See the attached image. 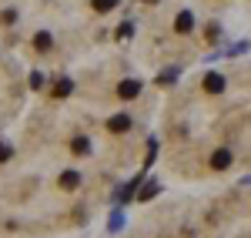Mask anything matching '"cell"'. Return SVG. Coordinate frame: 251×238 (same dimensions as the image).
Masks as SVG:
<instances>
[{
  "mask_svg": "<svg viewBox=\"0 0 251 238\" xmlns=\"http://www.w3.org/2000/svg\"><path fill=\"white\" fill-rule=\"evenodd\" d=\"M137 94H141V80L124 78L121 84H117V98H121V101H134Z\"/></svg>",
  "mask_w": 251,
  "mask_h": 238,
  "instance_id": "obj_1",
  "label": "cell"
},
{
  "mask_svg": "<svg viewBox=\"0 0 251 238\" xmlns=\"http://www.w3.org/2000/svg\"><path fill=\"white\" fill-rule=\"evenodd\" d=\"M211 168L214 171H228V168H231V151H228V148H218L211 155Z\"/></svg>",
  "mask_w": 251,
  "mask_h": 238,
  "instance_id": "obj_2",
  "label": "cell"
},
{
  "mask_svg": "<svg viewBox=\"0 0 251 238\" xmlns=\"http://www.w3.org/2000/svg\"><path fill=\"white\" fill-rule=\"evenodd\" d=\"M174 30H177V34H191L194 30V14L191 10H181V14L174 17Z\"/></svg>",
  "mask_w": 251,
  "mask_h": 238,
  "instance_id": "obj_3",
  "label": "cell"
},
{
  "mask_svg": "<svg viewBox=\"0 0 251 238\" xmlns=\"http://www.w3.org/2000/svg\"><path fill=\"white\" fill-rule=\"evenodd\" d=\"M107 131H111V134H124V131H131V114H114V118L107 121Z\"/></svg>",
  "mask_w": 251,
  "mask_h": 238,
  "instance_id": "obj_4",
  "label": "cell"
},
{
  "mask_svg": "<svg viewBox=\"0 0 251 238\" xmlns=\"http://www.w3.org/2000/svg\"><path fill=\"white\" fill-rule=\"evenodd\" d=\"M204 91H208V94H221V91H225V78H221V74H208V78H204Z\"/></svg>",
  "mask_w": 251,
  "mask_h": 238,
  "instance_id": "obj_5",
  "label": "cell"
},
{
  "mask_svg": "<svg viewBox=\"0 0 251 238\" xmlns=\"http://www.w3.org/2000/svg\"><path fill=\"white\" fill-rule=\"evenodd\" d=\"M77 185H80V175H77V171H64V175H60V188H64V191H74Z\"/></svg>",
  "mask_w": 251,
  "mask_h": 238,
  "instance_id": "obj_6",
  "label": "cell"
},
{
  "mask_svg": "<svg viewBox=\"0 0 251 238\" xmlns=\"http://www.w3.org/2000/svg\"><path fill=\"white\" fill-rule=\"evenodd\" d=\"M71 91H74V80L71 78H60L57 84H54V98H67Z\"/></svg>",
  "mask_w": 251,
  "mask_h": 238,
  "instance_id": "obj_7",
  "label": "cell"
},
{
  "mask_svg": "<svg viewBox=\"0 0 251 238\" xmlns=\"http://www.w3.org/2000/svg\"><path fill=\"white\" fill-rule=\"evenodd\" d=\"M157 191H161V185H157V181H148V185H144V188L137 191V201H151Z\"/></svg>",
  "mask_w": 251,
  "mask_h": 238,
  "instance_id": "obj_8",
  "label": "cell"
},
{
  "mask_svg": "<svg viewBox=\"0 0 251 238\" xmlns=\"http://www.w3.org/2000/svg\"><path fill=\"white\" fill-rule=\"evenodd\" d=\"M34 47H37V51H50V47H54V37H50L47 30H40L37 37H34Z\"/></svg>",
  "mask_w": 251,
  "mask_h": 238,
  "instance_id": "obj_9",
  "label": "cell"
},
{
  "mask_svg": "<svg viewBox=\"0 0 251 238\" xmlns=\"http://www.w3.org/2000/svg\"><path fill=\"white\" fill-rule=\"evenodd\" d=\"M71 151H74V155H87V151H91V141L87 138H74L71 141Z\"/></svg>",
  "mask_w": 251,
  "mask_h": 238,
  "instance_id": "obj_10",
  "label": "cell"
},
{
  "mask_svg": "<svg viewBox=\"0 0 251 238\" xmlns=\"http://www.w3.org/2000/svg\"><path fill=\"white\" fill-rule=\"evenodd\" d=\"M121 0H94V10L97 14H107V10H114Z\"/></svg>",
  "mask_w": 251,
  "mask_h": 238,
  "instance_id": "obj_11",
  "label": "cell"
},
{
  "mask_svg": "<svg viewBox=\"0 0 251 238\" xmlns=\"http://www.w3.org/2000/svg\"><path fill=\"white\" fill-rule=\"evenodd\" d=\"M174 78H177V67H168V71H161V74H157V84L164 87V84H171Z\"/></svg>",
  "mask_w": 251,
  "mask_h": 238,
  "instance_id": "obj_12",
  "label": "cell"
},
{
  "mask_svg": "<svg viewBox=\"0 0 251 238\" xmlns=\"http://www.w3.org/2000/svg\"><path fill=\"white\" fill-rule=\"evenodd\" d=\"M121 225H124V215H121V212H114V215H111V221H107V228H111V232H121Z\"/></svg>",
  "mask_w": 251,
  "mask_h": 238,
  "instance_id": "obj_13",
  "label": "cell"
},
{
  "mask_svg": "<svg viewBox=\"0 0 251 238\" xmlns=\"http://www.w3.org/2000/svg\"><path fill=\"white\" fill-rule=\"evenodd\" d=\"M204 37H208V40L214 44V40L221 37V27H218V24H208V30H204Z\"/></svg>",
  "mask_w": 251,
  "mask_h": 238,
  "instance_id": "obj_14",
  "label": "cell"
},
{
  "mask_svg": "<svg viewBox=\"0 0 251 238\" xmlns=\"http://www.w3.org/2000/svg\"><path fill=\"white\" fill-rule=\"evenodd\" d=\"M131 30H134V27H131V20H124V24L117 27V37H121V40H127V37H131Z\"/></svg>",
  "mask_w": 251,
  "mask_h": 238,
  "instance_id": "obj_15",
  "label": "cell"
},
{
  "mask_svg": "<svg viewBox=\"0 0 251 238\" xmlns=\"http://www.w3.org/2000/svg\"><path fill=\"white\" fill-rule=\"evenodd\" d=\"M30 87H34V91H37V87H44V74H40V71H34V74H30Z\"/></svg>",
  "mask_w": 251,
  "mask_h": 238,
  "instance_id": "obj_16",
  "label": "cell"
},
{
  "mask_svg": "<svg viewBox=\"0 0 251 238\" xmlns=\"http://www.w3.org/2000/svg\"><path fill=\"white\" fill-rule=\"evenodd\" d=\"M10 155H14L10 144H0V161H10Z\"/></svg>",
  "mask_w": 251,
  "mask_h": 238,
  "instance_id": "obj_17",
  "label": "cell"
},
{
  "mask_svg": "<svg viewBox=\"0 0 251 238\" xmlns=\"http://www.w3.org/2000/svg\"><path fill=\"white\" fill-rule=\"evenodd\" d=\"M144 3H157V0H144Z\"/></svg>",
  "mask_w": 251,
  "mask_h": 238,
  "instance_id": "obj_18",
  "label": "cell"
}]
</instances>
